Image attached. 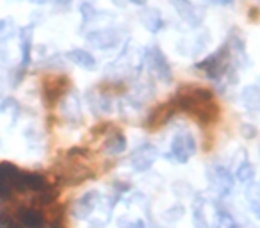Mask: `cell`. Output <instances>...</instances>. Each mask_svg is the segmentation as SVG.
Masks as SVG:
<instances>
[{"label":"cell","instance_id":"6da1fadb","mask_svg":"<svg viewBox=\"0 0 260 228\" xmlns=\"http://www.w3.org/2000/svg\"><path fill=\"white\" fill-rule=\"evenodd\" d=\"M230 59H232V47L226 41L219 50L214 52L209 57H205L202 62H198L196 68L203 70L210 79H221L230 70Z\"/></svg>","mask_w":260,"mask_h":228},{"label":"cell","instance_id":"7a4b0ae2","mask_svg":"<svg viewBox=\"0 0 260 228\" xmlns=\"http://www.w3.org/2000/svg\"><path fill=\"white\" fill-rule=\"evenodd\" d=\"M23 170L11 162H0V200H8L18 191Z\"/></svg>","mask_w":260,"mask_h":228},{"label":"cell","instance_id":"3957f363","mask_svg":"<svg viewBox=\"0 0 260 228\" xmlns=\"http://www.w3.org/2000/svg\"><path fill=\"white\" fill-rule=\"evenodd\" d=\"M194 153H196V141L191 132H187V131L178 132L173 138V141H171L170 155L173 157L177 162L184 164V162H187Z\"/></svg>","mask_w":260,"mask_h":228},{"label":"cell","instance_id":"277c9868","mask_svg":"<svg viewBox=\"0 0 260 228\" xmlns=\"http://www.w3.org/2000/svg\"><path fill=\"white\" fill-rule=\"evenodd\" d=\"M159 157V150L152 145H143L139 148H136L128 157V166L136 171V173H143L148 171L153 166V162Z\"/></svg>","mask_w":260,"mask_h":228},{"label":"cell","instance_id":"5b68a950","mask_svg":"<svg viewBox=\"0 0 260 228\" xmlns=\"http://www.w3.org/2000/svg\"><path fill=\"white\" fill-rule=\"evenodd\" d=\"M209 177L210 189L216 192L217 196H226L234 189V175L223 166H212L207 173Z\"/></svg>","mask_w":260,"mask_h":228},{"label":"cell","instance_id":"8992f818","mask_svg":"<svg viewBox=\"0 0 260 228\" xmlns=\"http://www.w3.org/2000/svg\"><path fill=\"white\" fill-rule=\"evenodd\" d=\"M102 196L98 191H87L86 194H82L77 200L75 207H73V216L77 219H87L98 207L102 205Z\"/></svg>","mask_w":260,"mask_h":228},{"label":"cell","instance_id":"52a82bcc","mask_svg":"<svg viewBox=\"0 0 260 228\" xmlns=\"http://www.w3.org/2000/svg\"><path fill=\"white\" fill-rule=\"evenodd\" d=\"M168 2L177 9V13L180 15V18L184 20V22H187L189 25L196 27V25L202 23L203 11L198 8V6L192 4L191 0H168Z\"/></svg>","mask_w":260,"mask_h":228},{"label":"cell","instance_id":"ba28073f","mask_svg":"<svg viewBox=\"0 0 260 228\" xmlns=\"http://www.w3.org/2000/svg\"><path fill=\"white\" fill-rule=\"evenodd\" d=\"M146 61L150 64V70L159 77L162 82H170L171 80V68L166 61V55L159 50L157 47L150 48L148 54H146Z\"/></svg>","mask_w":260,"mask_h":228},{"label":"cell","instance_id":"9c48e42d","mask_svg":"<svg viewBox=\"0 0 260 228\" xmlns=\"http://www.w3.org/2000/svg\"><path fill=\"white\" fill-rule=\"evenodd\" d=\"M15 217L22 224V228H43L47 223L45 214L36 207H20Z\"/></svg>","mask_w":260,"mask_h":228},{"label":"cell","instance_id":"30bf717a","mask_svg":"<svg viewBox=\"0 0 260 228\" xmlns=\"http://www.w3.org/2000/svg\"><path fill=\"white\" fill-rule=\"evenodd\" d=\"M177 109L178 107L173 100V102H170V104L160 105V107H157L155 111H152V114L146 118V127H148V131H157L160 125H164L171 116H173L175 112H177Z\"/></svg>","mask_w":260,"mask_h":228},{"label":"cell","instance_id":"8fae6325","mask_svg":"<svg viewBox=\"0 0 260 228\" xmlns=\"http://www.w3.org/2000/svg\"><path fill=\"white\" fill-rule=\"evenodd\" d=\"M87 41L93 45L94 48H100V50H105V48H112L119 43V32L112 29H102V30H94L87 36Z\"/></svg>","mask_w":260,"mask_h":228},{"label":"cell","instance_id":"7c38bea8","mask_svg":"<svg viewBox=\"0 0 260 228\" xmlns=\"http://www.w3.org/2000/svg\"><path fill=\"white\" fill-rule=\"evenodd\" d=\"M66 79L64 77H50V79L45 80V86H43V96L47 105H54L59 98L64 94L66 89Z\"/></svg>","mask_w":260,"mask_h":228},{"label":"cell","instance_id":"4fadbf2b","mask_svg":"<svg viewBox=\"0 0 260 228\" xmlns=\"http://www.w3.org/2000/svg\"><path fill=\"white\" fill-rule=\"evenodd\" d=\"M20 52H22V68L29 66L32 52V25L20 29Z\"/></svg>","mask_w":260,"mask_h":228},{"label":"cell","instance_id":"5bb4252c","mask_svg":"<svg viewBox=\"0 0 260 228\" xmlns=\"http://www.w3.org/2000/svg\"><path fill=\"white\" fill-rule=\"evenodd\" d=\"M66 57L70 59V61L73 62V64L80 66V68L84 70H93L94 64H96V61H94V57L89 54V52L82 50V48H75V50H70L68 54H66Z\"/></svg>","mask_w":260,"mask_h":228},{"label":"cell","instance_id":"9a60e30c","mask_svg":"<svg viewBox=\"0 0 260 228\" xmlns=\"http://www.w3.org/2000/svg\"><path fill=\"white\" fill-rule=\"evenodd\" d=\"M141 22L150 32H159L164 25L162 16L159 15L157 9H145V11L141 13Z\"/></svg>","mask_w":260,"mask_h":228},{"label":"cell","instance_id":"2e32d148","mask_svg":"<svg viewBox=\"0 0 260 228\" xmlns=\"http://www.w3.org/2000/svg\"><path fill=\"white\" fill-rule=\"evenodd\" d=\"M203 210H205V200L202 198V194H196L194 200H192V223H194V228H210Z\"/></svg>","mask_w":260,"mask_h":228},{"label":"cell","instance_id":"e0dca14e","mask_svg":"<svg viewBox=\"0 0 260 228\" xmlns=\"http://www.w3.org/2000/svg\"><path fill=\"white\" fill-rule=\"evenodd\" d=\"M126 148V139L123 138L119 132H116V134H112L111 138L105 141V152L109 153V155H119V153H123Z\"/></svg>","mask_w":260,"mask_h":228},{"label":"cell","instance_id":"ac0fdd59","mask_svg":"<svg viewBox=\"0 0 260 228\" xmlns=\"http://www.w3.org/2000/svg\"><path fill=\"white\" fill-rule=\"evenodd\" d=\"M242 100H244V105L251 111L260 112V89L255 86H249L242 91Z\"/></svg>","mask_w":260,"mask_h":228},{"label":"cell","instance_id":"d6986e66","mask_svg":"<svg viewBox=\"0 0 260 228\" xmlns=\"http://www.w3.org/2000/svg\"><path fill=\"white\" fill-rule=\"evenodd\" d=\"M246 198H248L255 217L260 219V184H249L246 189Z\"/></svg>","mask_w":260,"mask_h":228},{"label":"cell","instance_id":"ffe728a7","mask_svg":"<svg viewBox=\"0 0 260 228\" xmlns=\"http://www.w3.org/2000/svg\"><path fill=\"white\" fill-rule=\"evenodd\" d=\"M235 178L242 184H251L253 178H255V168L251 166V162L244 160L241 166L235 170Z\"/></svg>","mask_w":260,"mask_h":228},{"label":"cell","instance_id":"44dd1931","mask_svg":"<svg viewBox=\"0 0 260 228\" xmlns=\"http://www.w3.org/2000/svg\"><path fill=\"white\" fill-rule=\"evenodd\" d=\"M185 214V209L180 205V203H175L173 207H170V209H166L162 212V219L166 221V223H177V221H180L182 217H184Z\"/></svg>","mask_w":260,"mask_h":228},{"label":"cell","instance_id":"7402d4cb","mask_svg":"<svg viewBox=\"0 0 260 228\" xmlns=\"http://www.w3.org/2000/svg\"><path fill=\"white\" fill-rule=\"evenodd\" d=\"M13 34H15V23H13V20L9 18L0 20V43L8 41Z\"/></svg>","mask_w":260,"mask_h":228},{"label":"cell","instance_id":"603a6c76","mask_svg":"<svg viewBox=\"0 0 260 228\" xmlns=\"http://www.w3.org/2000/svg\"><path fill=\"white\" fill-rule=\"evenodd\" d=\"M20 111V105L15 98H4V100H0V112H9V114H18Z\"/></svg>","mask_w":260,"mask_h":228},{"label":"cell","instance_id":"cb8c5ba5","mask_svg":"<svg viewBox=\"0 0 260 228\" xmlns=\"http://www.w3.org/2000/svg\"><path fill=\"white\" fill-rule=\"evenodd\" d=\"M48 228H64V219H62L61 207H55L54 214H52L50 221H48Z\"/></svg>","mask_w":260,"mask_h":228},{"label":"cell","instance_id":"d4e9b609","mask_svg":"<svg viewBox=\"0 0 260 228\" xmlns=\"http://www.w3.org/2000/svg\"><path fill=\"white\" fill-rule=\"evenodd\" d=\"M93 13H94V9L91 8L89 4H84L82 6V15H84V22H87L89 18H93Z\"/></svg>","mask_w":260,"mask_h":228},{"label":"cell","instance_id":"484cf974","mask_svg":"<svg viewBox=\"0 0 260 228\" xmlns=\"http://www.w3.org/2000/svg\"><path fill=\"white\" fill-rule=\"evenodd\" d=\"M4 86H6V73H4V68L0 66V94L4 91Z\"/></svg>","mask_w":260,"mask_h":228},{"label":"cell","instance_id":"4316f807","mask_svg":"<svg viewBox=\"0 0 260 228\" xmlns=\"http://www.w3.org/2000/svg\"><path fill=\"white\" fill-rule=\"evenodd\" d=\"M132 228H146V224H145V221H143V219H138V221H134V223H132Z\"/></svg>","mask_w":260,"mask_h":228},{"label":"cell","instance_id":"83f0119b","mask_svg":"<svg viewBox=\"0 0 260 228\" xmlns=\"http://www.w3.org/2000/svg\"><path fill=\"white\" fill-rule=\"evenodd\" d=\"M212 2H216V4H223V6H226V4H230L232 0H212Z\"/></svg>","mask_w":260,"mask_h":228},{"label":"cell","instance_id":"f1b7e54d","mask_svg":"<svg viewBox=\"0 0 260 228\" xmlns=\"http://www.w3.org/2000/svg\"><path fill=\"white\" fill-rule=\"evenodd\" d=\"M132 4H138V6H143V4H146V0H130Z\"/></svg>","mask_w":260,"mask_h":228},{"label":"cell","instance_id":"f546056e","mask_svg":"<svg viewBox=\"0 0 260 228\" xmlns=\"http://www.w3.org/2000/svg\"><path fill=\"white\" fill-rule=\"evenodd\" d=\"M226 228H241V224H237V223H234V221H232V223H228Z\"/></svg>","mask_w":260,"mask_h":228},{"label":"cell","instance_id":"4dcf8cb0","mask_svg":"<svg viewBox=\"0 0 260 228\" xmlns=\"http://www.w3.org/2000/svg\"><path fill=\"white\" fill-rule=\"evenodd\" d=\"M89 228H104V226H102L100 223H91V226H89Z\"/></svg>","mask_w":260,"mask_h":228},{"label":"cell","instance_id":"1f68e13d","mask_svg":"<svg viewBox=\"0 0 260 228\" xmlns=\"http://www.w3.org/2000/svg\"><path fill=\"white\" fill-rule=\"evenodd\" d=\"M57 2H61V4H70L72 0H57Z\"/></svg>","mask_w":260,"mask_h":228}]
</instances>
